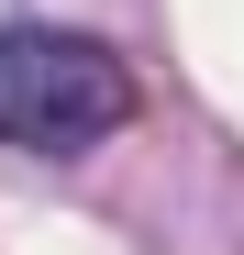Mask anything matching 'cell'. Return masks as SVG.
<instances>
[{"label": "cell", "mask_w": 244, "mask_h": 255, "mask_svg": "<svg viewBox=\"0 0 244 255\" xmlns=\"http://www.w3.org/2000/svg\"><path fill=\"white\" fill-rule=\"evenodd\" d=\"M133 122V67L78 22H11L0 33V144L22 155H89Z\"/></svg>", "instance_id": "obj_1"}]
</instances>
